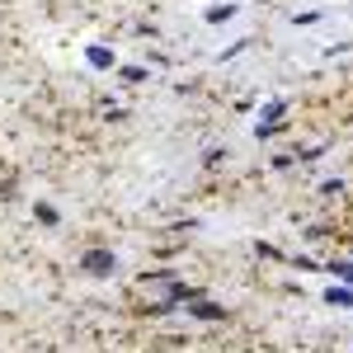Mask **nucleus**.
I'll list each match as a JSON object with an SVG mask.
<instances>
[{
  "label": "nucleus",
  "instance_id": "f257e3e1",
  "mask_svg": "<svg viewBox=\"0 0 353 353\" xmlns=\"http://www.w3.org/2000/svg\"><path fill=\"white\" fill-rule=\"evenodd\" d=\"M85 269L90 273H113V254H104V250H99V254H85Z\"/></svg>",
  "mask_w": 353,
  "mask_h": 353
},
{
  "label": "nucleus",
  "instance_id": "f03ea898",
  "mask_svg": "<svg viewBox=\"0 0 353 353\" xmlns=\"http://www.w3.org/2000/svg\"><path fill=\"white\" fill-rule=\"evenodd\" d=\"M278 118H283V104H269L264 118H259V132H273V123H278Z\"/></svg>",
  "mask_w": 353,
  "mask_h": 353
}]
</instances>
